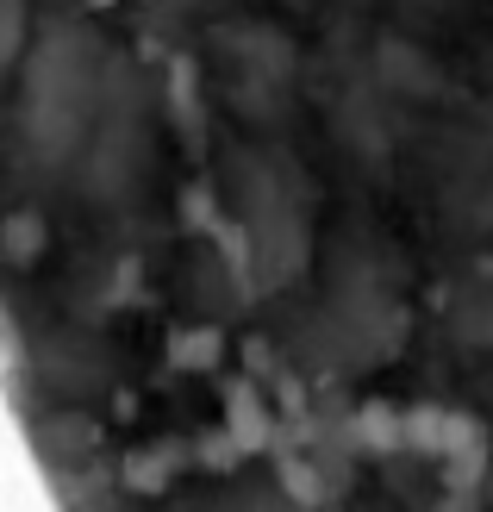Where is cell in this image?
<instances>
[{
	"label": "cell",
	"instance_id": "cell-1",
	"mask_svg": "<svg viewBox=\"0 0 493 512\" xmlns=\"http://www.w3.org/2000/svg\"><path fill=\"white\" fill-rule=\"evenodd\" d=\"M13 25H19V7H13V0H0V57L13 50Z\"/></svg>",
	"mask_w": 493,
	"mask_h": 512
}]
</instances>
